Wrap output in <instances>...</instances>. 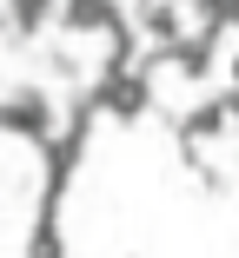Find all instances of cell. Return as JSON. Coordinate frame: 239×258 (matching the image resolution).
<instances>
[{
	"label": "cell",
	"instance_id": "7a4b0ae2",
	"mask_svg": "<svg viewBox=\"0 0 239 258\" xmlns=\"http://www.w3.org/2000/svg\"><path fill=\"white\" fill-rule=\"evenodd\" d=\"M60 27L67 33H113L120 14H113V0H67V7H60Z\"/></svg>",
	"mask_w": 239,
	"mask_h": 258
},
{
	"label": "cell",
	"instance_id": "8992f818",
	"mask_svg": "<svg viewBox=\"0 0 239 258\" xmlns=\"http://www.w3.org/2000/svg\"><path fill=\"white\" fill-rule=\"evenodd\" d=\"M46 67H54L60 80H80L86 67H80V53H73V46H46Z\"/></svg>",
	"mask_w": 239,
	"mask_h": 258
},
{
	"label": "cell",
	"instance_id": "6da1fadb",
	"mask_svg": "<svg viewBox=\"0 0 239 258\" xmlns=\"http://www.w3.org/2000/svg\"><path fill=\"white\" fill-rule=\"evenodd\" d=\"M139 33H147L160 53H173V46L186 40V7L179 0H147V7H139Z\"/></svg>",
	"mask_w": 239,
	"mask_h": 258
},
{
	"label": "cell",
	"instance_id": "277c9868",
	"mask_svg": "<svg viewBox=\"0 0 239 258\" xmlns=\"http://www.w3.org/2000/svg\"><path fill=\"white\" fill-rule=\"evenodd\" d=\"M46 20H60V0H14V33L33 40Z\"/></svg>",
	"mask_w": 239,
	"mask_h": 258
},
{
	"label": "cell",
	"instance_id": "5b68a950",
	"mask_svg": "<svg viewBox=\"0 0 239 258\" xmlns=\"http://www.w3.org/2000/svg\"><path fill=\"white\" fill-rule=\"evenodd\" d=\"M226 119H232V106H226V99H206V106H193V113H186V133L219 139V133H226Z\"/></svg>",
	"mask_w": 239,
	"mask_h": 258
},
{
	"label": "cell",
	"instance_id": "3957f363",
	"mask_svg": "<svg viewBox=\"0 0 239 258\" xmlns=\"http://www.w3.org/2000/svg\"><path fill=\"white\" fill-rule=\"evenodd\" d=\"M7 126H14V133H40V139H46V126H54V106L40 99V86H20V93H14Z\"/></svg>",
	"mask_w": 239,
	"mask_h": 258
}]
</instances>
